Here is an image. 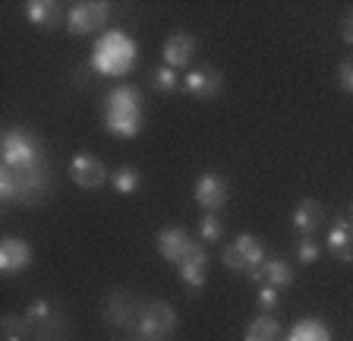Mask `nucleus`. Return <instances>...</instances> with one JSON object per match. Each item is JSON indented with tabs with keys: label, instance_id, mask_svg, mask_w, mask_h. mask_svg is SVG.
Returning a JSON list of instances; mask_svg holds the SVG:
<instances>
[{
	"label": "nucleus",
	"instance_id": "obj_29",
	"mask_svg": "<svg viewBox=\"0 0 353 341\" xmlns=\"http://www.w3.org/2000/svg\"><path fill=\"white\" fill-rule=\"evenodd\" d=\"M338 82L347 95H353V57H344L338 67Z\"/></svg>",
	"mask_w": 353,
	"mask_h": 341
},
{
	"label": "nucleus",
	"instance_id": "obj_31",
	"mask_svg": "<svg viewBox=\"0 0 353 341\" xmlns=\"http://www.w3.org/2000/svg\"><path fill=\"white\" fill-rule=\"evenodd\" d=\"M139 341H154V338H139Z\"/></svg>",
	"mask_w": 353,
	"mask_h": 341
},
{
	"label": "nucleus",
	"instance_id": "obj_9",
	"mask_svg": "<svg viewBox=\"0 0 353 341\" xmlns=\"http://www.w3.org/2000/svg\"><path fill=\"white\" fill-rule=\"evenodd\" d=\"M142 306H145V304H142L132 291L117 288V291H110V294H108L101 313H104V322H110V326L132 329V326H136V319H139V313H142Z\"/></svg>",
	"mask_w": 353,
	"mask_h": 341
},
{
	"label": "nucleus",
	"instance_id": "obj_13",
	"mask_svg": "<svg viewBox=\"0 0 353 341\" xmlns=\"http://www.w3.org/2000/svg\"><path fill=\"white\" fill-rule=\"evenodd\" d=\"M176 272H180V282H183L190 291L202 288L205 278H208V253H205V246L192 244L190 253H186V260L176 266Z\"/></svg>",
	"mask_w": 353,
	"mask_h": 341
},
{
	"label": "nucleus",
	"instance_id": "obj_11",
	"mask_svg": "<svg viewBox=\"0 0 353 341\" xmlns=\"http://www.w3.org/2000/svg\"><path fill=\"white\" fill-rule=\"evenodd\" d=\"M192 196H196V202L205 212H218L224 202H228V196H230V184L221 174H199L196 177V186H192Z\"/></svg>",
	"mask_w": 353,
	"mask_h": 341
},
{
	"label": "nucleus",
	"instance_id": "obj_4",
	"mask_svg": "<svg viewBox=\"0 0 353 341\" xmlns=\"http://www.w3.org/2000/svg\"><path fill=\"white\" fill-rule=\"evenodd\" d=\"M0 158L3 168L10 170H32V168H44V148L29 130L22 126H10L3 139H0Z\"/></svg>",
	"mask_w": 353,
	"mask_h": 341
},
{
	"label": "nucleus",
	"instance_id": "obj_15",
	"mask_svg": "<svg viewBox=\"0 0 353 341\" xmlns=\"http://www.w3.org/2000/svg\"><path fill=\"white\" fill-rule=\"evenodd\" d=\"M154 244H158V253H161L164 260L174 262V266H180L196 240H192L183 228H161L158 231V237H154Z\"/></svg>",
	"mask_w": 353,
	"mask_h": 341
},
{
	"label": "nucleus",
	"instance_id": "obj_25",
	"mask_svg": "<svg viewBox=\"0 0 353 341\" xmlns=\"http://www.w3.org/2000/svg\"><path fill=\"white\" fill-rule=\"evenodd\" d=\"M199 237L205 240V244H218V240L224 237V224H221V218L214 215V212L202 215V222H199Z\"/></svg>",
	"mask_w": 353,
	"mask_h": 341
},
{
	"label": "nucleus",
	"instance_id": "obj_2",
	"mask_svg": "<svg viewBox=\"0 0 353 341\" xmlns=\"http://www.w3.org/2000/svg\"><path fill=\"white\" fill-rule=\"evenodd\" d=\"M142 92L132 89V86H117V89H110L104 95V130L120 139H132V136H139L142 130Z\"/></svg>",
	"mask_w": 353,
	"mask_h": 341
},
{
	"label": "nucleus",
	"instance_id": "obj_22",
	"mask_svg": "<svg viewBox=\"0 0 353 341\" xmlns=\"http://www.w3.org/2000/svg\"><path fill=\"white\" fill-rule=\"evenodd\" d=\"M278 332H281V326H278V319L274 316H256L250 322V329H246V335H243V341H278Z\"/></svg>",
	"mask_w": 353,
	"mask_h": 341
},
{
	"label": "nucleus",
	"instance_id": "obj_23",
	"mask_svg": "<svg viewBox=\"0 0 353 341\" xmlns=\"http://www.w3.org/2000/svg\"><path fill=\"white\" fill-rule=\"evenodd\" d=\"M110 186H114L120 196H132L142 186V174L132 168V164H123V168H117L110 174Z\"/></svg>",
	"mask_w": 353,
	"mask_h": 341
},
{
	"label": "nucleus",
	"instance_id": "obj_10",
	"mask_svg": "<svg viewBox=\"0 0 353 341\" xmlns=\"http://www.w3.org/2000/svg\"><path fill=\"white\" fill-rule=\"evenodd\" d=\"M183 92L192 98H202V101H208V98H214L221 92V86H224V76H221L218 67H212V64H205V67H196V70H186L183 76Z\"/></svg>",
	"mask_w": 353,
	"mask_h": 341
},
{
	"label": "nucleus",
	"instance_id": "obj_14",
	"mask_svg": "<svg viewBox=\"0 0 353 341\" xmlns=\"http://www.w3.org/2000/svg\"><path fill=\"white\" fill-rule=\"evenodd\" d=\"M32 266V246L19 237H3L0 240V272L3 275H19Z\"/></svg>",
	"mask_w": 353,
	"mask_h": 341
},
{
	"label": "nucleus",
	"instance_id": "obj_20",
	"mask_svg": "<svg viewBox=\"0 0 353 341\" xmlns=\"http://www.w3.org/2000/svg\"><path fill=\"white\" fill-rule=\"evenodd\" d=\"M322 218H325L322 202L300 199L296 208H294V215H290V222H294V228L300 231V237H312V234L319 231V224H322Z\"/></svg>",
	"mask_w": 353,
	"mask_h": 341
},
{
	"label": "nucleus",
	"instance_id": "obj_5",
	"mask_svg": "<svg viewBox=\"0 0 353 341\" xmlns=\"http://www.w3.org/2000/svg\"><path fill=\"white\" fill-rule=\"evenodd\" d=\"M110 19V7L108 3H95V0H85V3H73V7L66 10V32L70 35H95V32H108Z\"/></svg>",
	"mask_w": 353,
	"mask_h": 341
},
{
	"label": "nucleus",
	"instance_id": "obj_24",
	"mask_svg": "<svg viewBox=\"0 0 353 341\" xmlns=\"http://www.w3.org/2000/svg\"><path fill=\"white\" fill-rule=\"evenodd\" d=\"M29 338V322L19 313H7L3 316V341H26Z\"/></svg>",
	"mask_w": 353,
	"mask_h": 341
},
{
	"label": "nucleus",
	"instance_id": "obj_21",
	"mask_svg": "<svg viewBox=\"0 0 353 341\" xmlns=\"http://www.w3.org/2000/svg\"><path fill=\"white\" fill-rule=\"evenodd\" d=\"M287 341H331V332L319 319H300V322L290 329Z\"/></svg>",
	"mask_w": 353,
	"mask_h": 341
},
{
	"label": "nucleus",
	"instance_id": "obj_18",
	"mask_svg": "<svg viewBox=\"0 0 353 341\" xmlns=\"http://www.w3.org/2000/svg\"><path fill=\"white\" fill-rule=\"evenodd\" d=\"M250 278L256 284H272V288L284 291L287 284H294V269L287 266L284 260H265L259 269H252Z\"/></svg>",
	"mask_w": 353,
	"mask_h": 341
},
{
	"label": "nucleus",
	"instance_id": "obj_6",
	"mask_svg": "<svg viewBox=\"0 0 353 341\" xmlns=\"http://www.w3.org/2000/svg\"><path fill=\"white\" fill-rule=\"evenodd\" d=\"M176 326V313L170 304L164 300H152V304L142 306L139 319H136V326L132 332L139 335V338H154V341H164Z\"/></svg>",
	"mask_w": 353,
	"mask_h": 341
},
{
	"label": "nucleus",
	"instance_id": "obj_8",
	"mask_svg": "<svg viewBox=\"0 0 353 341\" xmlns=\"http://www.w3.org/2000/svg\"><path fill=\"white\" fill-rule=\"evenodd\" d=\"M221 260H224L228 269H234V272L250 275L252 269H259L265 262V246H262V240L252 237V234H240L230 246H224Z\"/></svg>",
	"mask_w": 353,
	"mask_h": 341
},
{
	"label": "nucleus",
	"instance_id": "obj_26",
	"mask_svg": "<svg viewBox=\"0 0 353 341\" xmlns=\"http://www.w3.org/2000/svg\"><path fill=\"white\" fill-rule=\"evenodd\" d=\"M180 82H183V79H180V76H176V70H170V67H158L152 73V86L158 92H164V95H170V92L180 89Z\"/></svg>",
	"mask_w": 353,
	"mask_h": 341
},
{
	"label": "nucleus",
	"instance_id": "obj_17",
	"mask_svg": "<svg viewBox=\"0 0 353 341\" xmlns=\"http://www.w3.org/2000/svg\"><path fill=\"white\" fill-rule=\"evenodd\" d=\"M328 250L331 256H338L341 262H353V222L344 215H338L328 228Z\"/></svg>",
	"mask_w": 353,
	"mask_h": 341
},
{
	"label": "nucleus",
	"instance_id": "obj_1",
	"mask_svg": "<svg viewBox=\"0 0 353 341\" xmlns=\"http://www.w3.org/2000/svg\"><path fill=\"white\" fill-rule=\"evenodd\" d=\"M136 60H139V45L136 38H130L120 29H108L92 48V60H88V70L98 76H110V79H120V76L132 73L136 70Z\"/></svg>",
	"mask_w": 353,
	"mask_h": 341
},
{
	"label": "nucleus",
	"instance_id": "obj_7",
	"mask_svg": "<svg viewBox=\"0 0 353 341\" xmlns=\"http://www.w3.org/2000/svg\"><path fill=\"white\" fill-rule=\"evenodd\" d=\"M26 322H29V332L41 341H60L66 335V322L51 300H32L26 310Z\"/></svg>",
	"mask_w": 353,
	"mask_h": 341
},
{
	"label": "nucleus",
	"instance_id": "obj_3",
	"mask_svg": "<svg viewBox=\"0 0 353 341\" xmlns=\"http://www.w3.org/2000/svg\"><path fill=\"white\" fill-rule=\"evenodd\" d=\"M48 196V170L32 168V170H0V199L3 202H19V206H35Z\"/></svg>",
	"mask_w": 353,
	"mask_h": 341
},
{
	"label": "nucleus",
	"instance_id": "obj_16",
	"mask_svg": "<svg viewBox=\"0 0 353 341\" xmlns=\"http://www.w3.org/2000/svg\"><path fill=\"white\" fill-rule=\"evenodd\" d=\"M164 67L170 70H186L190 67L192 54H196V38L190 32H174V35L164 41Z\"/></svg>",
	"mask_w": 353,
	"mask_h": 341
},
{
	"label": "nucleus",
	"instance_id": "obj_27",
	"mask_svg": "<svg viewBox=\"0 0 353 341\" xmlns=\"http://www.w3.org/2000/svg\"><path fill=\"white\" fill-rule=\"evenodd\" d=\"M319 256H322V246L312 237L296 240V262H300V266H312V262H319Z\"/></svg>",
	"mask_w": 353,
	"mask_h": 341
},
{
	"label": "nucleus",
	"instance_id": "obj_30",
	"mask_svg": "<svg viewBox=\"0 0 353 341\" xmlns=\"http://www.w3.org/2000/svg\"><path fill=\"white\" fill-rule=\"evenodd\" d=\"M341 38H344L347 45H353V10L347 13V19L341 23Z\"/></svg>",
	"mask_w": 353,
	"mask_h": 341
},
{
	"label": "nucleus",
	"instance_id": "obj_12",
	"mask_svg": "<svg viewBox=\"0 0 353 341\" xmlns=\"http://www.w3.org/2000/svg\"><path fill=\"white\" fill-rule=\"evenodd\" d=\"M70 177H73V184H79L82 190H98L110 174L101 158L82 152V155H73V162H70Z\"/></svg>",
	"mask_w": 353,
	"mask_h": 341
},
{
	"label": "nucleus",
	"instance_id": "obj_32",
	"mask_svg": "<svg viewBox=\"0 0 353 341\" xmlns=\"http://www.w3.org/2000/svg\"><path fill=\"white\" fill-rule=\"evenodd\" d=\"M350 215H353V206H350Z\"/></svg>",
	"mask_w": 353,
	"mask_h": 341
},
{
	"label": "nucleus",
	"instance_id": "obj_19",
	"mask_svg": "<svg viewBox=\"0 0 353 341\" xmlns=\"http://www.w3.org/2000/svg\"><path fill=\"white\" fill-rule=\"evenodd\" d=\"M26 19L38 29H57L60 23H66V13L54 0H29L26 3Z\"/></svg>",
	"mask_w": 353,
	"mask_h": 341
},
{
	"label": "nucleus",
	"instance_id": "obj_28",
	"mask_svg": "<svg viewBox=\"0 0 353 341\" xmlns=\"http://www.w3.org/2000/svg\"><path fill=\"white\" fill-rule=\"evenodd\" d=\"M278 300H281V291L278 288H272V284H259L256 304H259V310H262L265 316H272L274 306H278Z\"/></svg>",
	"mask_w": 353,
	"mask_h": 341
}]
</instances>
